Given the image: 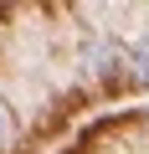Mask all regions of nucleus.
Listing matches in <instances>:
<instances>
[{"label":"nucleus","instance_id":"nucleus-1","mask_svg":"<svg viewBox=\"0 0 149 154\" xmlns=\"http://www.w3.org/2000/svg\"><path fill=\"white\" fill-rule=\"evenodd\" d=\"M88 62H93V72H98V77H113V72L123 67V51H118V46H93V57H88Z\"/></svg>","mask_w":149,"mask_h":154},{"label":"nucleus","instance_id":"nucleus-2","mask_svg":"<svg viewBox=\"0 0 149 154\" xmlns=\"http://www.w3.org/2000/svg\"><path fill=\"white\" fill-rule=\"evenodd\" d=\"M11 139H16V118H11V108H5V103H0V149H5Z\"/></svg>","mask_w":149,"mask_h":154}]
</instances>
